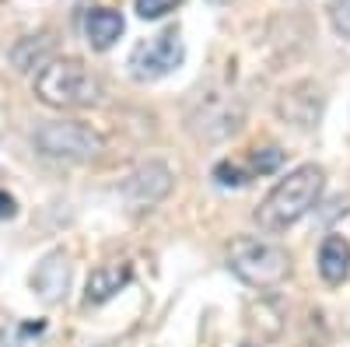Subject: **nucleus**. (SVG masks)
I'll return each mask as SVG.
<instances>
[{"label":"nucleus","mask_w":350,"mask_h":347,"mask_svg":"<svg viewBox=\"0 0 350 347\" xmlns=\"http://www.w3.org/2000/svg\"><path fill=\"white\" fill-rule=\"evenodd\" d=\"M214 4H221V0H214Z\"/></svg>","instance_id":"18"},{"label":"nucleus","mask_w":350,"mask_h":347,"mask_svg":"<svg viewBox=\"0 0 350 347\" xmlns=\"http://www.w3.org/2000/svg\"><path fill=\"white\" fill-rule=\"evenodd\" d=\"M130 277H133L130 264H105V267H95L92 277H88V287H84V302H88V305L109 302L116 292H123V287L130 284Z\"/></svg>","instance_id":"8"},{"label":"nucleus","mask_w":350,"mask_h":347,"mask_svg":"<svg viewBox=\"0 0 350 347\" xmlns=\"http://www.w3.org/2000/svg\"><path fill=\"white\" fill-rule=\"evenodd\" d=\"M333 28L350 39V0H333Z\"/></svg>","instance_id":"15"},{"label":"nucleus","mask_w":350,"mask_h":347,"mask_svg":"<svg viewBox=\"0 0 350 347\" xmlns=\"http://www.w3.org/2000/svg\"><path fill=\"white\" fill-rule=\"evenodd\" d=\"M32 287H36V295H39L46 305L60 302V298L67 295V287H70V264H67V256H64L60 249L49 253L42 264L36 267V274H32Z\"/></svg>","instance_id":"7"},{"label":"nucleus","mask_w":350,"mask_h":347,"mask_svg":"<svg viewBox=\"0 0 350 347\" xmlns=\"http://www.w3.org/2000/svg\"><path fill=\"white\" fill-rule=\"evenodd\" d=\"M214 179H217V186H245L249 172H242L235 162H217L214 165Z\"/></svg>","instance_id":"13"},{"label":"nucleus","mask_w":350,"mask_h":347,"mask_svg":"<svg viewBox=\"0 0 350 347\" xmlns=\"http://www.w3.org/2000/svg\"><path fill=\"white\" fill-rule=\"evenodd\" d=\"M36 95L53 109H88L102 99V81L81 60H49L36 74Z\"/></svg>","instance_id":"2"},{"label":"nucleus","mask_w":350,"mask_h":347,"mask_svg":"<svg viewBox=\"0 0 350 347\" xmlns=\"http://www.w3.org/2000/svg\"><path fill=\"white\" fill-rule=\"evenodd\" d=\"M228 264H231V270H235L245 284H252V287H277L291 274L287 249H280L273 242H262V239H252V235L231 239Z\"/></svg>","instance_id":"3"},{"label":"nucleus","mask_w":350,"mask_h":347,"mask_svg":"<svg viewBox=\"0 0 350 347\" xmlns=\"http://www.w3.org/2000/svg\"><path fill=\"white\" fill-rule=\"evenodd\" d=\"M323 186H326V172L319 165H301L295 168L287 179H280L270 196L259 204L256 211V224L262 231H284L295 221H301L323 196Z\"/></svg>","instance_id":"1"},{"label":"nucleus","mask_w":350,"mask_h":347,"mask_svg":"<svg viewBox=\"0 0 350 347\" xmlns=\"http://www.w3.org/2000/svg\"><path fill=\"white\" fill-rule=\"evenodd\" d=\"M168 193H172V168L165 162L140 165L126 179V186H123V196H126V204L133 211H151L154 204H161Z\"/></svg>","instance_id":"6"},{"label":"nucleus","mask_w":350,"mask_h":347,"mask_svg":"<svg viewBox=\"0 0 350 347\" xmlns=\"http://www.w3.org/2000/svg\"><path fill=\"white\" fill-rule=\"evenodd\" d=\"M319 274L326 284H343L350 274V242L343 235H326L319 249Z\"/></svg>","instance_id":"10"},{"label":"nucleus","mask_w":350,"mask_h":347,"mask_svg":"<svg viewBox=\"0 0 350 347\" xmlns=\"http://www.w3.org/2000/svg\"><path fill=\"white\" fill-rule=\"evenodd\" d=\"M84 36L92 42V49H109L123 36V14L112 8H92L84 14Z\"/></svg>","instance_id":"9"},{"label":"nucleus","mask_w":350,"mask_h":347,"mask_svg":"<svg viewBox=\"0 0 350 347\" xmlns=\"http://www.w3.org/2000/svg\"><path fill=\"white\" fill-rule=\"evenodd\" d=\"M284 165V151L280 148H259L252 155V172H259V176H270V172H277Z\"/></svg>","instance_id":"12"},{"label":"nucleus","mask_w":350,"mask_h":347,"mask_svg":"<svg viewBox=\"0 0 350 347\" xmlns=\"http://www.w3.org/2000/svg\"><path fill=\"white\" fill-rule=\"evenodd\" d=\"M242 347H256V344H242Z\"/></svg>","instance_id":"17"},{"label":"nucleus","mask_w":350,"mask_h":347,"mask_svg":"<svg viewBox=\"0 0 350 347\" xmlns=\"http://www.w3.org/2000/svg\"><path fill=\"white\" fill-rule=\"evenodd\" d=\"M49 49H53V39H49V36H39V42H36V36H32V39H21V42L14 46L11 60H14L18 70H36V67L42 70Z\"/></svg>","instance_id":"11"},{"label":"nucleus","mask_w":350,"mask_h":347,"mask_svg":"<svg viewBox=\"0 0 350 347\" xmlns=\"http://www.w3.org/2000/svg\"><path fill=\"white\" fill-rule=\"evenodd\" d=\"M39 151L49 158H64V162H92L102 155L105 140L92 127H84L77 120H60V123H42L36 133Z\"/></svg>","instance_id":"4"},{"label":"nucleus","mask_w":350,"mask_h":347,"mask_svg":"<svg viewBox=\"0 0 350 347\" xmlns=\"http://www.w3.org/2000/svg\"><path fill=\"white\" fill-rule=\"evenodd\" d=\"M183 0H137V14L144 18V21H158V18H165L168 11H175Z\"/></svg>","instance_id":"14"},{"label":"nucleus","mask_w":350,"mask_h":347,"mask_svg":"<svg viewBox=\"0 0 350 347\" xmlns=\"http://www.w3.org/2000/svg\"><path fill=\"white\" fill-rule=\"evenodd\" d=\"M8 218H14V196L0 190V221H8Z\"/></svg>","instance_id":"16"},{"label":"nucleus","mask_w":350,"mask_h":347,"mask_svg":"<svg viewBox=\"0 0 350 347\" xmlns=\"http://www.w3.org/2000/svg\"><path fill=\"white\" fill-rule=\"evenodd\" d=\"M186 49L179 39V28H165L161 36H151L133 46L130 53V74L137 81H158L165 74H172L175 67H183Z\"/></svg>","instance_id":"5"}]
</instances>
